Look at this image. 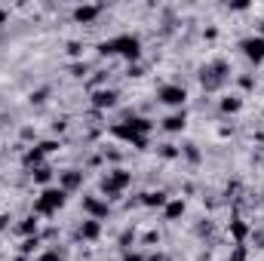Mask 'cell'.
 I'll list each match as a JSON object with an SVG mask.
<instances>
[{"instance_id": "6da1fadb", "label": "cell", "mask_w": 264, "mask_h": 261, "mask_svg": "<svg viewBox=\"0 0 264 261\" xmlns=\"http://www.w3.org/2000/svg\"><path fill=\"white\" fill-rule=\"evenodd\" d=\"M102 53H120V56H126V59H138L141 43H138V37L123 34V37H114V40L102 43Z\"/></svg>"}, {"instance_id": "7a4b0ae2", "label": "cell", "mask_w": 264, "mask_h": 261, "mask_svg": "<svg viewBox=\"0 0 264 261\" xmlns=\"http://www.w3.org/2000/svg\"><path fill=\"white\" fill-rule=\"evenodd\" d=\"M62 203H65V191H62V187H46V191L40 194V200H37V212L50 215V212H56Z\"/></svg>"}, {"instance_id": "3957f363", "label": "cell", "mask_w": 264, "mask_h": 261, "mask_svg": "<svg viewBox=\"0 0 264 261\" xmlns=\"http://www.w3.org/2000/svg\"><path fill=\"white\" fill-rule=\"evenodd\" d=\"M126 184H129V172L117 169V172H111V175L105 178V194H117V191H123Z\"/></svg>"}, {"instance_id": "277c9868", "label": "cell", "mask_w": 264, "mask_h": 261, "mask_svg": "<svg viewBox=\"0 0 264 261\" xmlns=\"http://www.w3.org/2000/svg\"><path fill=\"white\" fill-rule=\"evenodd\" d=\"M243 53H246L252 62H264V37H249V40H243Z\"/></svg>"}, {"instance_id": "5b68a950", "label": "cell", "mask_w": 264, "mask_h": 261, "mask_svg": "<svg viewBox=\"0 0 264 261\" xmlns=\"http://www.w3.org/2000/svg\"><path fill=\"white\" fill-rule=\"evenodd\" d=\"M184 99H187V92L181 86H163L160 89V102H166V105H184Z\"/></svg>"}, {"instance_id": "8992f818", "label": "cell", "mask_w": 264, "mask_h": 261, "mask_svg": "<svg viewBox=\"0 0 264 261\" xmlns=\"http://www.w3.org/2000/svg\"><path fill=\"white\" fill-rule=\"evenodd\" d=\"M114 132H117L120 138H129V141H132V145H138V148H145V145H148V141H145V138H141V135H138V129H135V123H126V126H117Z\"/></svg>"}, {"instance_id": "52a82bcc", "label": "cell", "mask_w": 264, "mask_h": 261, "mask_svg": "<svg viewBox=\"0 0 264 261\" xmlns=\"http://www.w3.org/2000/svg\"><path fill=\"white\" fill-rule=\"evenodd\" d=\"M83 206L95 215V221H99L102 215H108V203H102V200H92V197H89V200H83Z\"/></svg>"}, {"instance_id": "ba28073f", "label": "cell", "mask_w": 264, "mask_h": 261, "mask_svg": "<svg viewBox=\"0 0 264 261\" xmlns=\"http://www.w3.org/2000/svg\"><path fill=\"white\" fill-rule=\"evenodd\" d=\"M80 233H83V240H95V236H99V221H95V218H89V221H83V227H80Z\"/></svg>"}, {"instance_id": "9c48e42d", "label": "cell", "mask_w": 264, "mask_h": 261, "mask_svg": "<svg viewBox=\"0 0 264 261\" xmlns=\"http://www.w3.org/2000/svg\"><path fill=\"white\" fill-rule=\"evenodd\" d=\"M95 16H99V7H80V10L74 13V19H77V22H92Z\"/></svg>"}, {"instance_id": "30bf717a", "label": "cell", "mask_w": 264, "mask_h": 261, "mask_svg": "<svg viewBox=\"0 0 264 261\" xmlns=\"http://www.w3.org/2000/svg\"><path fill=\"white\" fill-rule=\"evenodd\" d=\"M163 126L169 129V132H178V129H184V111H181V114H172V117H169V120H166Z\"/></svg>"}, {"instance_id": "8fae6325", "label": "cell", "mask_w": 264, "mask_h": 261, "mask_svg": "<svg viewBox=\"0 0 264 261\" xmlns=\"http://www.w3.org/2000/svg\"><path fill=\"white\" fill-rule=\"evenodd\" d=\"M114 99H117V96H114L111 89H108V92H95V105H99V108H111Z\"/></svg>"}, {"instance_id": "7c38bea8", "label": "cell", "mask_w": 264, "mask_h": 261, "mask_svg": "<svg viewBox=\"0 0 264 261\" xmlns=\"http://www.w3.org/2000/svg\"><path fill=\"white\" fill-rule=\"evenodd\" d=\"M184 212V203L181 200H172V203H166V218H178Z\"/></svg>"}, {"instance_id": "4fadbf2b", "label": "cell", "mask_w": 264, "mask_h": 261, "mask_svg": "<svg viewBox=\"0 0 264 261\" xmlns=\"http://www.w3.org/2000/svg\"><path fill=\"white\" fill-rule=\"evenodd\" d=\"M148 206H166V194H145Z\"/></svg>"}, {"instance_id": "5bb4252c", "label": "cell", "mask_w": 264, "mask_h": 261, "mask_svg": "<svg viewBox=\"0 0 264 261\" xmlns=\"http://www.w3.org/2000/svg\"><path fill=\"white\" fill-rule=\"evenodd\" d=\"M62 184H65V187H77V184H80V175H77V172H68V175L62 178ZM65 187H62V191H65Z\"/></svg>"}, {"instance_id": "9a60e30c", "label": "cell", "mask_w": 264, "mask_h": 261, "mask_svg": "<svg viewBox=\"0 0 264 261\" xmlns=\"http://www.w3.org/2000/svg\"><path fill=\"white\" fill-rule=\"evenodd\" d=\"M221 111H239V102L236 99H224L221 102Z\"/></svg>"}, {"instance_id": "2e32d148", "label": "cell", "mask_w": 264, "mask_h": 261, "mask_svg": "<svg viewBox=\"0 0 264 261\" xmlns=\"http://www.w3.org/2000/svg\"><path fill=\"white\" fill-rule=\"evenodd\" d=\"M233 233H236V240H243V236H246V224L243 221H233Z\"/></svg>"}, {"instance_id": "e0dca14e", "label": "cell", "mask_w": 264, "mask_h": 261, "mask_svg": "<svg viewBox=\"0 0 264 261\" xmlns=\"http://www.w3.org/2000/svg\"><path fill=\"white\" fill-rule=\"evenodd\" d=\"M37 261H62V255H59V252H46V255H40Z\"/></svg>"}, {"instance_id": "ac0fdd59", "label": "cell", "mask_w": 264, "mask_h": 261, "mask_svg": "<svg viewBox=\"0 0 264 261\" xmlns=\"http://www.w3.org/2000/svg\"><path fill=\"white\" fill-rule=\"evenodd\" d=\"M37 181H50V169H37Z\"/></svg>"}, {"instance_id": "d6986e66", "label": "cell", "mask_w": 264, "mask_h": 261, "mask_svg": "<svg viewBox=\"0 0 264 261\" xmlns=\"http://www.w3.org/2000/svg\"><path fill=\"white\" fill-rule=\"evenodd\" d=\"M22 230H25V233H31V230H37V221H34V218H31V221H28V224H22Z\"/></svg>"}, {"instance_id": "ffe728a7", "label": "cell", "mask_w": 264, "mask_h": 261, "mask_svg": "<svg viewBox=\"0 0 264 261\" xmlns=\"http://www.w3.org/2000/svg\"><path fill=\"white\" fill-rule=\"evenodd\" d=\"M126 261H145L141 255H126Z\"/></svg>"}, {"instance_id": "44dd1931", "label": "cell", "mask_w": 264, "mask_h": 261, "mask_svg": "<svg viewBox=\"0 0 264 261\" xmlns=\"http://www.w3.org/2000/svg\"><path fill=\"white\" fill-rule=\"evenodd\" d=\"M7 221H10V218H7V215H0V227H7Z\"/></svg>"}, {"instance_id": "7402d4cb", "label": "cell", "mask_w": 264, "mask_h": 261, "mask_svg": "<svg viewBox=\"0 0 264 261\" xmlns=\"http://www.w3.org/2000/svg\"><path fill=\"white\" fill-rule=\"evenodd\" d=\"M4 22H7V13H4V10H0V25H4Z\"/></svg>"}, {"instance_id": "603a6c76", "label": "cell", "mask_w": 264, "mask_h": 261, "mask_svg": "<svg viewBox=\"0 0 264 261\" xmlns=\"http://www.w3.org/2000/svg\"><path fill=\"white\" fill-rule=\"evenodd\" d=\"M154 261H169V258H163V255H160V258H154Z\"/></svg>"}]
</instances>
